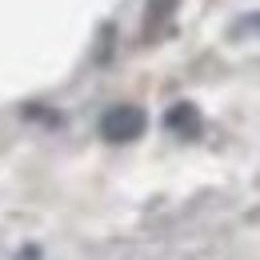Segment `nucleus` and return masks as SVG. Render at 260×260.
Instances as JSON below:
<instances>
[{
    "label": "nucleus",
    "instance_id": "nucleus-1",
    "mask_svg": "<svg viewBox=\"0 0 260 260\" xmlns=\"http://www.w3.org/2000/svg\"><path fill=\"white\" fill-rule=\"evenodd\" d=\"M144 108H136V104H116V108H108L104 116H100V136L104 140H112V144H128L136 140L140 132H144Z\"/></svg>",
    "mask_w": 260,
    "mask_h": 260
},
{
    "label": "nucleus",
    "instance_id": "nucleus-2",
    "mask_svg": "<svg viewBox=\"0 0 260 260\" xmlns=\"http://www.w3.org/2000/svg\"><path fill=\"white\" fill-rule=\"evenodd\" d=\"M164 124H168L172 132L196 136V132H200V112H196L192 104H172V108H168V116H164Z\"/></svg>",
    "mask_w": 260,
    "mask_h": 260
},
{
    "label": "nucleus",
    "instance_id": "nucleus-3",
    "mask_svg": "<svg viewBox=\"0 0 260 260\" xmlns=\"http://www.w3.org/2000/svg\"><path fill=\"white\" fill-rule=\"evenodd\" d=\"M172 4H176V0H152V4H148V12H152L148 20H164V16L172 12Z\"/></svg>",
    "mask_w": 260,
    "mask_h": 260
}]
</instances>
